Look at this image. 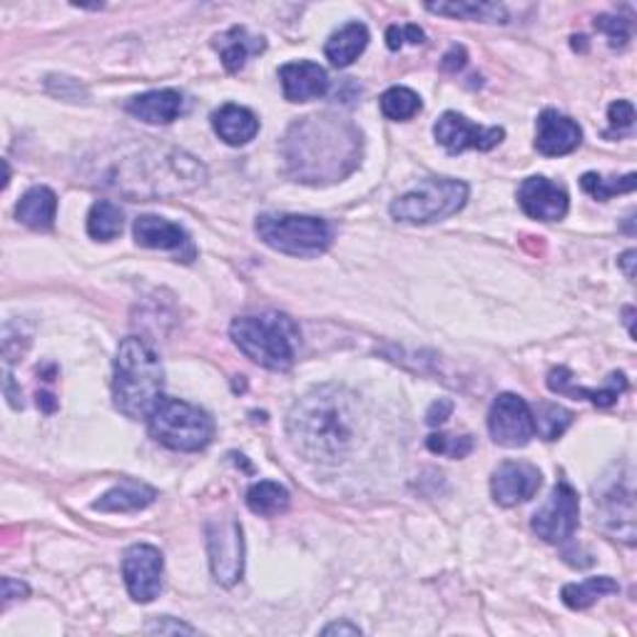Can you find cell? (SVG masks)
I'll use <instances>...</instances> for the list:
<instances>
[{"instance_id":"cell-1","label":"cell","mask_w":637,"mask_h":637,"mask_svg":"<svg viewBox=\"0 0 637 637\" xmlns=\"http://www.w3.org/2000/svg\"><path fill=\"white\" fill-rule=\"evenodd\" d=\"M287 434L306 461L336 466L351 454L359 434V399L339 383H324L297 401L289 411Z\"/></svg>"},{"instance_id":"cell-29","label":"cell","mask_w":637,"mask_h":637,"mask_svg":"<svg viewBox=\"0 0 637 637\" xmlns=\"http://www.w3.org/2000/svg\"><path fill=\"white\" fill-rule=\"evenodd\" d=\"M247 509L257 515H279L289 509V491L275 481H259L247 491Z\"/></svg>"},{"instance_id":"cell-2","label":"cell","mask_w":637,"mask_h":637,"mask_svg":"<svg viewBox=\"0 0 637 637\" xmlns=\"http://www.w3.org/2000/svg\"><path fill=\"white\" fill-rule=\"evenodd\" d=\"M361 145V133L351 120L324 112L297 120L287 130L282 155L297 182L334 185L359 167Z\"/></svg>"},{"instance_id":"cell-33","label":"cell","mask_w":637,"mask_h":637,"mask_svg":"<svg viewBox=\"0 0 637 637\" xmlns=\"http://www.w3.org/2000/svg\"><path fill=\"white\" fill-rule=\"evenodd\" d=\"M580 187H583L590 197H595V200L607 202L615 194L633 192L637 187V175L630 172V175L621 177V180H605V177L595 175V172H585L583 177H580Z\"/></svg>"},{"instance_id":"cell-7","label":"cell","mask_w":637,"mask_h":637,"mask_svg":"<svg viewBox=\"0 0 637 637\" xmlns=\"http://www.w3.org/2000/svg\"><path fill=\"white\" fill-rule=\"evenodd\" d=\"M257 234L279 255L318 257L332 247L334 232L329 224L309 214H259Z\"/></svg>"},{"instance_id":"cell-27","label":"cell","mask_w":637,"mask_h":637,"mask_svg":"<svg viewBox=\"0 0 637 637\" xmlns=\"http://www.w3.org/2000/svg\"><path fill=\"white\" fill-rule=\"evenodd\" d=\"M428 13L458 18V21L509 23V11L501 3H476V0H454V3H428Z\"/></svg>"},{"instance_id":"cell-23","label":"cell","mask_w":637,"mask_h":637,"mask_svg":"<svg viewBox=\"0 0 637 637\" xmlns=\"http://www.w3.org/2000/svg\"><path fill=\"white\" fill-rule=\"evenodd\" d=\"M214 51L220 53L224 68L230 72H239L252 55L265 51V37H257L247 27L234 25L230 31L214 37Z\"/></svg>"},{"instance_id":"cell-22","label":"cell","mask_w":637,"mask_h":637,"mask_svg":"<svg viewBox=\"0 0 637 637\" xmlns=\"http://www.w3.org/2000/svg\"><path fill=\"white\" fill-rule=\"evenodd\" d=\"M133 234L137 245L145 249H182L190 242L180 224L157 214H139L133 224Z\"/></svg>"},{"instance_id":"cell-40","label":"cell","mask_w":637,"mask_h":637,"mask_svg":"<svg viewBox=\"0 0 637 637\" xmlns=\"http://www.w3.org/2000/svg\"><path fill=\"white\" fill-rule=\"evenodd\" d=\"M451 411H454V404L448 399H438L434 406L428 409V416H426V421L431 426H438V424H444V421L451 416Z\"/></svg>"},{"instance_id":"cell-18","label":"cell","mask_w":637,"mask_h":637,"mask_svg":"<svg viewBox=\"0 0 637 637\" xmlns=\"http://www.w3.org/2000/svg\"><path fill=\"white\" fill-rule=\"evenodd\" d=\"M279 80H282L284 98L289 102H309L324 98L329 92V75L318 63L297 60L279 68Z\"/></svg>"},{"instance_id":"cell-14","label":"cell","mask_w":637,"mask_h":637,"mask_svg":"<svg viewBox=\"0 0 637 637\" xmlns=\"http://www.w3.org/2000/svg\"><path fill=\"white\" fill-rule=\"evenodd\" d=\"M434 135L438 139V145H444L446 153H451V155L466 153V149H481V153H489V149L503 143L505 130L503 127H481V125L471 123V120L461 115V112L448 110L436 120Z\"/></svg>"},{"instance_id":"cell-37","label":"cell","mask_w":637,"mask_h":637,"mask_svg":"<svg viewBox=\"0 0 637 637\" xmlns=\"http://www.w3.org/2000/svg\"><path fill=\"white\" fill-rule=\"evenodd\" d=\"M607 120H611V127L615 130H627L635 123V108L630 100H617L607 108Z\"/></svg>"},{"instance_id":"cell-26","label":"cell","mask_w":637,"mask_h":637,"mask_svg":"<svg viewBox=\"0 0 637 637\" xmlns=\"http://www.w3.org/2000/svg\"><path fill=\"white\" fill-rule=\"evenodd\" d=\"M367 45H369V27L354 21L339 27V31L326 41L324 53L336 68H346V65H351L364 51H367Z\"/></svg>"},{"instance_id":"cell-6","label":"cell","mask_w":637,"mask_h":637,"mask_svg":"<svg viewBox=\"0 0 637 637\" xmlns=\"http://www.w3.org/2000/svg\"><path fill=\"white\" fill-rule=\"evenodd\" d=\"M147 426L157 444L180 454L202 451L214 438V421L210 414L182 399H159L147 418Z\"/></svg>"},{"instance_id":"cell-35","label":"cell","mask_w":637,"mask_h":637,"mask_svg":"<svg viewBox=\"0 0 637 637\" xmlns=\"http://www.w3.org/2000/svg\"><path fill=\"white\" fill-rule=\"evenodd\" d=\"M595 27L607 37L611 48H625L630 41V21L621 15H597Z\"/></svg>"},{"instance_id":"cell-36","label":"cell","mask_w":637,"mask_h":637,"mask_svg":"<svg viewBox=\"0 0 637 637\" xmlns=\"http://www.w3.org/2000/svg\"><path fill=\"white\" fill-rule=\"evenodd\" d=\"M424 31H421L418 25H391L389 31H387V45H389V51H399L401 45L404 43H411V45H421L424 43Z\"/></svg>"},{"instance_id":"cell-24","label":"cell","mask_w":637,"mask_h":637,"mask_svg":"<svg viewBox=\"0 0 637 637\" xmlns=\"http://www.w3.org/2000/svg\"><path fill=\"white\" fill-rule=\"evenodd\" d=\"M55 214H58V197H55L51 187L43 185L31 187L15 208L18 222H23L25 227H31L35 232L53 230Z\"/></svg>"},{"instance_id":"cell-25","label":"cell","mask_w":637,"mask_h":637,"mask_svg":"<svg viewBox=\"0 0 637 637\" xmlns=\"http://www.w3.org/2000/svg\"><path fill=\"white\" fill-rule=\"evenodd\" d=\"M157 499V491L147 483L123 481L115 489H110L100 501L92 503V509L100 513H135L153 505Z\"/></svg>"},{"instance_id":"cell-42","label":"cell","mask_w":637,"mask_h":637,"mask_svg":"<svg viewBox=\"0 0 637 637\" xmlns=\"http://www.w3.org/2000/svg\"><path fill=\"white\" fill-rule=\"evenodd\" d=\"M322 635H349V637H359L361 635V627L359 625H351V623H332L326 625Z\"/></svg>"},{"instance_id":"cell-20","label":"cell","mask_w":637,"mask_h":637,"mask_svg":"<svg viewBox=\"0 0 637 637\" xmlns=\"http://www.w3.org/2000/svg\"><path fill=\"white\" fill-rule=\"evenodd\" d=\"M185 98L177 90H149L127 102V112L147 125H170L182 115Z\"/></svg>"},{"instance_id":"cell-8","label":"cell","mask_w":637,"mask_h":637,"mask_svg":"<svg viewBox=\"0 0 637 637\" xmlns=\"http://www.w3.org/2000/svg\"><path fill=\"white\" fill-rule=\"evenodd\" d=\"M468 202V185L451 177H428L414 190L391 202V217L406 224H434L461 212Z\"/></svg>"},{"instance_id":"cell-44","label":"cell","mask_w":637,"mask_h":637,"mask_svg":"<svg viewBox=\"0 0 637 637\" xmlns=\"http://www.w3.org/2000/svg\"><path fill=\"white\" fill-rule=\"evenodd\" d=\"M633 309H625V316H627V329H630V336H635V329H633Z\"/></svg>"},{"instance_id":"cell-43","label":"cell","mask_w":637,"mask_h":637,"mask_svg":"<svg viewBox=\"0 0 637 637\" xmlns=\"http://www.w3.org/2000/svg\"><path fill=\"white\" fill-rule=\"evenodd\" d=\"M635 249H630V252H625L623 255V259H621V265H623V269H625V275H627V279H633L635 277V271H633V265H635Z\"/></svg>"},{"instance_id":"cell-38","label":"cell","mask_w":637,"mask_h":637,"mask_svg":"<svg viewBox=\"0 0 637 637\" xmlns=\"http://www.w3.org/2000/svg\"><path fill=\"white\" fill-rule=\"evenodd\" d=\"M147 633H159V635H167V633L180 635V633H187V635H194V627L187 625V623L175 621V617H157L155 623L147 625Z\"/></svg>"},{"instance_id":"cell-39","label":"cell","mask_w":637,"mask_h":637,"mask_svg":"<svg viewBox=\"0 0 637 637\" xmlns=\"http://www.w3.org/2000/svg\"><path fill=\"white\" fill-rule=\"evenodd\" d=\"M466 60H468L466 48H461V45H454V48L444 55L442 68H444L446 72H458V70H461L463 65H466Z\"/></svg>"},{"instance_id":"cell-31","label":"cell","mask_w":637,"mask_h":637,"mask_svg":"<svg viewBox=\"0 0 637 637\" xmlns=\"http://www.w3.org/2000/svg\"><path fill=\"white\" fill-rule=\"evenodd\" d=\"M533 424H536V431L540 438H546V442H556L568 431V426L573 424V414H570L568 409L558 406V404H538L536 411H533Z\"/></svg>"},{"instance_id":"cell-28","label":"cell","mask_w":637,"mask_h":637,"mask_svg":"<svg viewBox=\"0 0 637 637\" xmlns=\"http://www.w3.org/2000/svg\"><path fill=\"white\" fill-rule=\"evenodd\" d=\"M621 593V585L615 583L613 578L607 575H597V578H588L583 583H570L563 588V603L570 607V611H588L590 605H595L601 597Z\"/></svg>"},{"instance_id":"cell-9","label":"cell","mask_w":637,"mask_h":637,"mask_svg":"<svg viewBox=\"0 0 637 637\" xmlns=\"http://www.w3.org/2000/svg\"><path fill=\"white\" fill-rule=\"evenodd\" d=\"M208 556L212 575L220 585L232 588L245 573V536L234 518H212L208 523Z\"/></svg>"},{"instance_id":"cell-41","label":"cell","mask_w":637,"mask_h":637,"mask_svg":"<svg viewBox=\"0 0 637 637\" xmlns=\"http://www.w3.org/2000/svg\"><path fill=\"white\" fill-rule=\"evenodd\" d=\"M27 595V585L21 583V580H13V578H3V605L18 601V597H25Z\"/></svg>"},{"instance_id":"cell-17","label":"cell","mask_w":637,"mask_h":637,"mask_svg":"<svg viewBox=\"0 0 637 637\" xmlns=\"http://www.w3.org/2000/svg\"><path fill=\"white\" fill-rule=\"evenodd\" d=\"M583 143V130L570 120L568 115H560L558 110H543L538 115V137L536 147L540 155L546 157H563Z\"/></svg>"},{"instance_id":"cell-32","label":"cell","mask_w":637,"mask_h":637,"mask_svg":"<svg viewBox=\"0 0 637 637\" xmlns=\"http://www.w3.org/2000/svg\"><path fill=\"white\" fill-rule=\"evenodd\" d=\"M381 112L393 123H404L421 112V98L411 88H389L383 92L381 100Z\"/></svg>"},{"instance_id":"cell-5","label":"cell","mask_w":637,"mask_h":637,"mask_svg":"<svg viewBox=\"0 0 637 637\" xmlns=\"http://www.w3.org/2000/svg\"><path fill=\"white\" fill-rule=\"evenodd\" d=\"M204 180H208V172L192 155L182 153V149H170L167 155L139 159L137 167H125L120 172L118 187L123 192L130 190V194L153 197L190 192L204 185Z\"/></svg>"},{"instance_id":"cell-15","label":"cell","mask_w":637,"mask_h":637,"mask_svg":"<svg viewBox=\"0 0 637 637\" xmlns=\"http://www.w3.org/2000/svg\"><path fill=\"white\" fill-rule=\"evenodd\" d=\"M540 483L543 476L538 466L528 461H505L493 471L491 493L493 501L503 509H513V505L530 501L538 493Z\"/></svg>"},{"instance_id":"cell-19","label":"cell","mask_w":637,"mask_h":637,"mask_svg":"<svg viewBox=\"0 0 637 637\" xmlns=\"http://www.w3.org/2000/svg\"><path fill=\"white\" fill-rule=\"evenodd\" d=\"M548 389L556 393H566V396L588 399V401H593L595 406L607 409L627 391V379L623 371H613L601 389H583L573 383V373H570L566 367H558L548 373Z\"/></svg>"},{"instance_id":"cell-11","label":"cell","mask_w":637,"mask_h":637,"mask_svg":"<svg viewBox=\"0 0 637 637\" xmlns=\"http://www.w3.org/2000/svg\"><path fill=\"white\" fill-rule=\"evenodd\" d=\"M578 518H580V501L573 485H570L566 478H560L552 489L548 503L533 515V530L538 533V538H543L550 546H560L573 538V533L578 530Z\"/></svg>"},{"instance_id":"cell-3","label":"cell","mask_w":637,"mask_h":637,"mask_svg":"<svg viewBox=\"0 0 637 637\" xmlns=\"http://www.w3.org/2000/svg\"><path fill=\"white\" fill-rule=\"evenodd\" d=\"M163 387L165 369L157 351L139 336H127L112 367V399L120 414L133 421L149 418L163 399Z\"/></svg>"},{"instance_id":"cell-16","label":"cell","mask_w":637,"mask_h":637,"mask_svg":"<svg viewBox=\"0 0 637 637\" xmlns=\"http://www.w3.org/2000/svg\"><path fill=\"white\" fill-rule=\"evenodd\" d=\"M518 202L523 212L540 222H558L568 214V192L563 187L550 182L548 177H528L518 187Z\"/></svg>"},{"instance_id":"cell-12","label":"cell","mask_w":637,"mask_h":637,"mask_svg":"<svg viewBox=\"0 0 637 637\" xmlns=\"http://www.w3.org/2000/svg\"><path fill=\"white\" fill-rule=\"evenodd\" d=\"M489 431L491 438L505 448H523L536 436V424H533V409L526 399L515 393H501L493 401L489 411Z\"/></svg>"},{"instance_id":"cell-21","label":"cell","mask_w":637,"mask_h":637,"mask_svg":"<svg viewBox=\"0 0 637 637\" xmlns=\"http://www.w3.org/2000/svg\"><path fill=\"white\" fill-rule=\"evenodd\" d=\"M212 127H214V133L220 135V139H224V143L232 147H242L257 137L259 120L252 110L230 102V105H222L217 112H214Z\"/></svg>"},{"instance_id":"cell-34","label":"cell","mask_w":637,"mask_h":637,"mask_svg":"<svg viewBox=\"0 0 637 637\" xmlns=\"http://www.w3.org/2000/svg\"><path fill=\"white\" fill-rule=\"evenodd\" d=\"M426 448L431 454L448 456V458H466L473 451L471 436H448V434H431L426 438Z\"/></svg>"},{"instance_id":"cell-13","label":"cell","mask_w":637,"mask_h":637,"mask_svg":"<svg viewBox=\"0 0 637 637\" xmlns=\"http://www.w3.org/2000/svg\"><path fill=\"white\" fill-rule=\"evenodd\" d=\"M165 558L155 546L137 543L123 556V578L135 603H153L163 588Z\"/></svg>"},{"instance_id":"cell-30","label":"cell","mask_w":637,"mask_h":637,"mask_svg":"<svg viewBox=\"0 0 637 637\" xmlns=\"http://www.w3.org/2000/svg\"><path fill=\"white\" fill-rule=\"evenodd\" d=\"M123 232V210L115 202L100 200L90 208L88 234L98 242H112Z\"/></svg>"},{"instance_id":"cell-10","label":"cell","mask_w":637,"mask_h":637,"mask_svg":"<svg viewBox=\"0 0 637 637\" xmlns=\"http://www.w3.org/2000/svg\"><path fill=\"white\" fill-rule=\"evenodd\" d=\"M627 476H603L601 485H595V509L601 511V523L627 546L635 543V493Z\"/></svg>"},{"instance_id":"cell-4","label":"cell","mask_w":637,"mask_h":637,"mask_svg":"<svg viewBox=\"0 0 637 637\" xmlns=\"http://www.w3.org/2000/svg\"><path fill=\"white\" fill-rule=\"evenodd\" d=\"M230 336L237 349L269 371H289L297 361L299 329L294 318L279 312H265L234 318Z\"/></svg>"}]
</instances>
